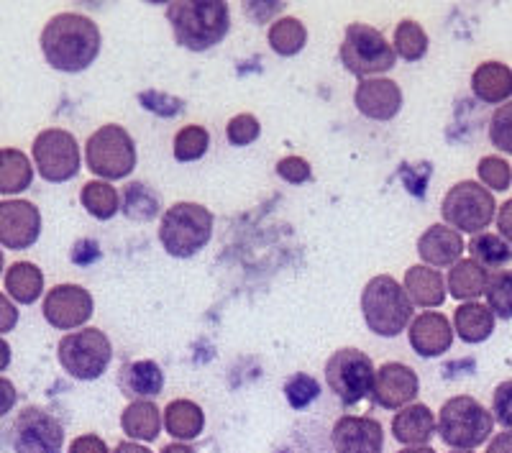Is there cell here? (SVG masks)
<instances>
[{"label": "cell", "instance_id": "obj_49", "mask_svg": "<svg viewBox=\"0 0 512 453\" xmlns=\"http://www.w3.org/2000/svg\"><path fill=\"white\" fill-rule=\"evenodd\" d=\"M8 366H11V346L3 336H0V372H6Z\"/></svg>", "mask_w": 512, "mask_h": 453}, {"label": "cell", "instance_id": "obj_5", "mask_svg": "<svg viewBox=\"0 0 512 453\" xmlns=\"http://www.w3.org/2000/svg\"><path fill=\"white\" fill-rule=\"evenodd\" d=\"M213 213L200 203H175L164 210L159 241L164 251L175 259H190L210 244Z\"/></svg>", "mask_w": 512, "mask_h": 453}, {"label": "cell", "instance_id": "obj_46", "mask_svg": "<svg viewBox=\"0 0 512 453\" xmlns=\"http://www.w3.org/2000/svg\"><path fill=\"white\" fill-rule=\"evenodd\" d=\"M497 231L512 246V200H505L502 208H497Z\"/></svg>", "mask_w": 512, "mask_h": 453}, {"label": "cell", "instance_id": "obj_25", "mask_svg": "<svg viewBox=\"0 0 512 453\" xmlns=\"http://www.w3.org/2000/svg\"><path fill=\"white\" fill-rule=\"evenodd\" d=\"M164 428L177 441H195L205 428L203 407L192 400H172L164 407Z\"/></svg>", "mask_w": 512, "mask_h": 453}, {"label": "cell", "instance_id": "obj_18", "mask_svg": "<svg viewBox=\"0 0 512 453\" xmlns=\"http://www.w3.org/2000/svg\"><path fill=\"white\" fill-rule=\"evenodd\" d=\"M408 338L415 354L423 356V359H436L451 349L454 328L443 313H420L410 323Z\"/></svg>", "mask_w": 512, "mask_h": 453}, {"label": "cell", "instance_id": "obj_34", "mask_svg": "<svg viewBox=\"0 0 512 453\" xmlns=\"http://www.w3.org/2000/svg\"><path fill=\"white\" fill-rule=\"evenodd\" d=\"M392 47H395L397 57H402L405 62H418L428 52V34H425V29L418 21L405 18L395 29V44Z\"/></svg>", "mask_w": 512, "mask_h": 453}, {"label": "cell", "instance_id": "obj_20", "mask_svg": "<svg viewBox=\"0 0 512 453\" xmlns=\"http://www.w3.org/2000/svg\"><path fill=\"white\" fill-rule=\"evenodd\" d=\"M118 387L131 400H154L164 390L162 366L152 359L128 361L118 372Z\"/></svg>", "mask_w": 512, "mask_h": 453}, {"label": "cell", "instance_id": "obj_52", "mask_svg": "<svg viewBox=\"0 0 512 453\" xmlns=\"http://www.w3.org/2000/svg\"><path fill=\"white\" fill-rule=\"evenodd\" d=\"M3 267H6V259H3V251H0V274H3Z\"/></svg>", "mask_w": 512, "mask_h": 453}, {"label": "cell", "instance_id": "obj_22", "mask_svg": "<svg viewBox=\"0 0 512 453\" xmlns=\"http://www.w3.org/2000/svg\"><path fill=\"white\" fill-rule=\"evenodd\" d=\"M405 292H408L410 302L420 305V308H441L446 302V279L441 272H436L433 267H410L405 272V282H402Z\"/></svg>", "mask_w": 512, "mask_h": 453}, {"label": "cell", "instance_id": "obj_37", "mask_svg": "<svg viewBox=\"0 0 512 453\" xmlns=\"http://www.w3.org/2000/svg\"><path fill=\"white\" fill-rule=\"evenodd\" d=\"M285 397L287 402H290V407H295V410H305V407L313 405V402L320 397L318 379L310 377V374L305 372L292 374V377L285 382Z\"/></svg>", "mask_w": 512, "mask_h": 453}, {"label": "cell", "instance_id": "obj_32", "mask_svg": "<svg viewBox=\"0 0 512 453\" xmlns=\"http://www.w3.org/2000/svg\"><path fill=\"white\" fill-rule=\"evenodd\" d=\"M469 254L484 269H500L512 262V246L497 233H477L469 241Z\"/></svg>", "mask_w": 512, "mask_h": 453}, {"label": "cell", "instance_id": "obj_28", "mask_svg": "<svg viewBox=\"0 0 512 453\" xmlns=\"http://www.w3.org/2000/svg\"><path fill=\"white\" fill-rule=\"evenodd\" d=\"M6 292L21 305H34L44 292V274L31 262L11 264L6 269Z\"/></svg>", "mask_w": 512, "mask_h": 453}, {"label": "cell", "instance_id": "obj_47", "mask_svg": "<svg viewBox=\"0 0 512 453\" xmlns=\"http://www.w3.org/2000/svg\"><path fill=\"white\" fill-rule=\"evenodd\" d=\"M487 453H512V430H502L500 436L492 438Z\"/></svg>", "mask_w": 512, "mask_h": 453}, {"label": "cell", "instance_id": "obj_48", "mask_svg": "<svg viewBox=\"0 0 512 453\" xmlns=\"http://www.w3.org/2000/svg\"><path fill=\"white\" fill-rule=\"evenodd\" d=\"M113 453H152L146 446H141V443H134V441H121L116 448H113Z\"/></svg>", "mask_w": 512, "mask_h": 453}, {"label": "cell", "instance_id": "obj_9", "mask_svg": "<svg viewBox=\"0 0 512 453\" xmlns=\"http://www.w3.org/2000/svg\"><path fill=\"white\" fill-rule=\"evenodd\" d=\"M495 213V195L474 180L456 182L441 203V215L446 226L459 233H474V236L487 231L489 223L495 221Z\"/></svg>", "mask_w": 512, "mask_h": 453}, {"label": "cell", "instance_id": "obj_26", "mask_svg": "<svg viewBox=\"0 0 512 453\" xmlns=\"http://www.w3.org/2000/svg\"><path fill=\"white\" fill-rule=\"evenodd\" d=\"M454 331L464 343H482L495 331V313L482 302H464L454 313Z\"/></svg>", "mask_w": 512, "mask_h": 453}, {"label": "cell", "instance_id": "obj_23", "mask_svg": "<svg viewBox=\"0 0 512 453\" xmlns=\"http://www.w3.org/2000/svg\"><path fill=\"white\" fill-rule=\"evenodd\" d=\"M472 93L487 105H505L512 95V70L502 62H482L472 75Z\"/></svg>", "mask_w": 512, "mask_h": 453}, {"label": "cell", "instance_id": "obj_43", "mask_svg": "<svg viewBox=\"0 0 512 453\" xmlns=\"http://www.w3.org/2000/svg\"><path fill=\"white\" fill-rule=\"evenodd\" d=\"M67 453H108V443L100 436L88 433V436H77L67 448Z\"/></svg>", "mask_w": 512, "mask_h": 453}, {"label": "cell", "instance_id": "obj_31", "mask_svg": "<svg viewBox=\"0 0 512 453\" xmlns=\"http://www.w3.org/2000/svg\"><path fill=\"white\" fill-rule=\"evenodd\" d=\"M267 39L272 52H277L280 57H295L308 44V29H305L300 18L285 16L269 26Z\"/></svg>", "mask_w": 512, "mask_h": 453}, {"label": "cell", "instance_id": "obj_40", "mask_svg": "<svg viewBox=\"0 0 512 453\" xmlns=\"http://www.w3.org/2000/svg\"><path fill=\"white\" fill-rule=\"evenodd\" d=\"M479 180L489 187V192H505L512 182V167L502 157H484L477 167Z\"/></svg>", "mask_w": 512, "mask_h": 453}, {"label": "cell", "instance_id": "obj_38", "mask_svg": "<svg viewBox=\"0 0 512 453\" xmlns=\"http://www.w3.org/2000/svg\"><path fill=\"white\" fill-rule=\"evenodd\" d=\"M489 141L505 154H512V100L500 105L489 118Z\"/></svg>", "mask_w": 512, "mask_h": 453}, {"label": "cell", "instance_id": "obj_35", "mask_svg": "<svg viewBox=\"0 0 512 453\" xmlns=\"http://www.w3.org/2000/svg\"><path fill=\"white\" fill-rule=\"evenodd\" d=\"M210 149V134L203 126H185L177 131L175 136V159L177 162H198L205 157V151Z\"/></svg>", "mask_w": 512, "mask_h": 453}, {"label": "cell", "instance_id": "obj_42", "mask_svg": "<svg viewBox=\"0 0 512 453\" xmlns=\"http://www.w3.org/2000/svg\"><path fill=\"white\" fill-rule=\"evenodd\" d=\"M277 175L282 177L290 185H303L313 177V169H310L308 159L303 157H285L277 162Z\"/></svg>", "mask_w": 512, "mask_h": 453}, {"label": "cell", "instance_id": "obj_45", "mask_svg": "<svg viewBox=\"0 0 512 453\" xmlns=\"http://www.w3.org/2000/svg\"><path fill=\"white\" fill-rule=\"evenodd\" d=\"M16 402H18L16 384H13L11 379L0 377V418L11 413L13 407H16Z\"/></svg>", "mask_w": 512, "mask_h": 453}, {"label": "cell", "instance_id": "obj_14", "mask_svg": "<svg viewBox=\"0 0 512 453\" xmlns=\"http://www.w3.org/2000/svg\"><path fill=\"white\" fill-rule=\"evenodd\" d=\"M41 236V213L29 200H3L0 203V246L24 251Z\"/></svg>", "mask_w": 512, "mask_h": 453}, {"label": "cell", "instance_id": "obj_29", "mask_svg": "<svg viewBox=\"0 0 512 453\" xmlns=\"http://www.w3.org/2000/svg\"><path fill=\"white\" fill-rule=\"evenodd\" d=\"M34 182V167L24 151L0 149V195H18Z\"/></svg>", "mask_w": 512, "mask_h": 453}, {"label": "cell", "instance_id": "obj_15", "mask_svg": "<svg viewBox=\"0 0 512 453\" xmlns=\"http://www.w3.org/2000/svg\"><path fill=\"white\" fill-rule=\"evenodd\" d=\"M420 390L418 374L408 364L400 361H387L377 369V382H374L372 400L384 410H402L415 400Z\"/></svg>", "mask_w": 512, "mask_h": 453}, {"label": "cell", "instance_id": "obj_44", "mask_svg": "<svg viewBox=\"0 0 512 453\" xmlns=\"http://www.w3.org/2000/svg\"><path fill=\"white\" fill-rule=\"evenodd\" d=\"M18 326V308L11 297L0 292V333H11Z\"/></svg>", "mask_w": 512, "mask_h": 453}, {"label": "cell", "instance_id": "obj_2", "mask_svg": "<svg viewBox=\"0 0 512 453\" xmlns=\"http://www.w3.org/2000/svg\"><path fill=\"white\" fill-rule=\"evenodd\" d=\"M167 18L177 44L190 52H208L218 47L231 31V11L223 0L169 3Z\"/></svg>", "mask_w": 512, "mask_h": 453}, {"label": "cell", "instance_id": "obj_7", "mask_svg": "<svg viewBox=\"0 0 512 453\" xmlns=\"http://www.w3.org/2000/svg\"><path fill=\"white\" fill-rule=\"evenodd\" d=\"M57 359L72 379L95 382L111 364L113 346L100 328H80L59 341Z\"/></svg>", "mask_w": 512, "mask_h": 453}, {"label": "cell", "instance_id": "obj_3", "mask_svg": "<svg viewBox=\"0 0 512 453\" xmlns=\"http://www.w3.org/2000/svg\"><path fill=\"white\" fill-rule=\"evenodd\" d=\"M361 313L369 331L382 338H395L410 326L413 302L395 277L377 274L361 292Z\"/></svg>", "mask_w": 512, "mask_h": 453}, {"label": "cell", "instance_id": "obj_41", "mask_svg": "<svg viewBox=\"0 0 512 453\" xmlns=\"http://www.w3.org/2000/svg\"><path fill=\"white\" fill-rule=\"evenodd\" d=\"M492 415L502 428L512 430V379L497 384L495 395H492Z\"/></svg>", "mask_w": 512, "mask_h": 453}, {"label": "cell", "instance_id": "obj_36", "mask_svg": "<svg viewBox=\"0 0 512 453\" xmlns=\"http://www.w3.org/2000/svg\"><path fill=\"white\" fill-rule=\"evenodd\" d=\"M484 297H487V308L495 313V318L512 320V272L489 274Z\"/></svg>", "mask_w": 512, "mask_h": 453}, {"label": "cell", "instance_id": "obj_24", "mask_svg": "<svg viewBox=\"0 0 512 453\" xmlns=\"http://www.w3.org/2000/svg\"><path fill=\"white\" fill-rule=\"evenodd\" d=\"M162 423L164 418L154 400H134L121 415V428L131 441H157Z\"/></svg>", "mask_w": 512, "mask_h": 453}, {"label": "cell", "instance_id": "obj_30", "mask_svg": "<svg viewBox=\"0 0 512 453\" xmlns=\"http://www.w3.org/2000/svg\"><path fill=\"white\" fill-rule=\"evenodd\" d=\"M80 203L98 221H111L113 215L121 210V195H118V190L111 182L93 180L82 185Z\"/></svg>", "mask_w": 512, "mask_h": 453}, {"label": "cell", "instance_id": "obj_50", "mask_svg": "<svg viewBox=\"0 0 512 453\" xmlns=\"http://www.w3.org/2000/svg\"><path fill=\"white\" fill-rule=\"evenodd\" d=\"M162 453H198V451L187 446V443H169V446L162 448Z\"/></svg>", "mask_w": 512, "mask_h": 453}, {"label": "cell", "instance_id": "obj_16", "mask_svg": "<svg viewBox=\"0 0 512 453\" xmlns=\"http://www.w3.org/2000/svg\"><path fill=\"white\" fill-rule=\"evenodd\" d=\"M331 443L336 453H382V423L374 418H361V415H344L333 425Z\"/></svg>", "mask_w": 512, "mask_h": 453}, {"label": "cell", "instance_id": "obj_21", "mask_svg": "<svg viewBox=\"0 0 512 453\" xmlns=\"http://www.w3.org/2000/svg\"><path fill=\"white\" fill-rule=\"evenodd\" d=\"M433 433H436V415L423 402L402 407L400 413L392 418V436L402 446H428Z\"/></svg>", "mask_w": 512, "mask_h": 453}, {"label": "cell", "instance_id": "obj_27", "mask_svg": "<svg viewBox=\"0 0 512 453\" xmlns=\"http://www.w3.org/2000/svg\"><path fill=\"white\" fill-rule=\"evenodd\" d=\"M487 282H489V272L477 264L474 259H461L451 267L448 272V282L446 290L448 295L456 297V300L464 302H474L477 297H482L487 292Z\"/></svg>", "mask_w": 512, "mask_h": 453}, {"label": "cell", "instance_id": "obj_4", "mask_svg": "<svg viewBox=\"0 0 512 453\" xmlns=\"http://www.w3.org/2000/svg\"><path fill=\"white\" fill-rule=\"evenodd\" d=\"M495 430V415L474 397H451L438 413V436L454 451H474L489 441Z\"/></svg>", "mask_w": 512, "mask_h": 453}, {"label": "cell", "instance_id": "obj_39", "mask_svg": "<svg viewBox=\"0 0 512 453\" xmlns=\"http://www.w3.org/2000/svg\"><path fill=\"white\" fill-rule=\"evenodd\" d=\"M262 134V123L259 118L251 116V113H239L233 116L226 126V139L231 146H249L254 144Z\"/></svg>", "mask_w": 512, "mask_h": 453}, {"label": "cell", "instance_id": "obj_8", "mask_svg": "<svg viewBox=\"0 0 512 453\" xmlns=\"http://www.w3.org/2000/svg\"><path fill=\"white\" fill-rule=\"evenodd\" d=\"M341 62L351 75L369 80L374 75L390 72L397 62V54L382 31L367 24H351L346 26L344 44H341Z\"/></svg>", "mask_w": 512, "mask_h": 453}, {"label": "cell", "instance_id": "obj_12", "mask_svg": "<svg viewBox=\"0 0 512 453\" xmlns=\"http://www.w3.org/2000/svg\"><path fill=\"white\" fill-rule=\"evenodd\" d=\"M64 428L44 407L29 405L21 410L13 425V451L16 453H62Z\"/></svg>", "mask_w": 512, "mask_h": 453}, {"label": "cell", "instance_id": "obj_53", "mask_svg": "<svg viewBox=\"0 0 512 453\" xmlns=\"http://www.w3.org/2000/svg\"><path fill=\"white\" fill-rule=\"evenodd\" d=\"M451 453H474V451H451Z\"/></svg>", "mask_w": 512, "mask_h": 453}, {"label": "cell", "instance_id": "obj_10", "mask_svg": "<svg viewBox=\"0 0 512 453\" xmlns=\"http://www.w3.org/2000/svg\"><path fill=\"white\" fill-rule=\"evenodd\" d=\"M326 382L344 405H359L374 392L377 382L374 361L359 349H338L326 361Z\"/></svg>", "mask_w": 512, "mask_h": 453}, {"label": "cell", "instance_id": "obj_17", "mask_svg": "<svg viewBox=\"0 0 512 453\" xmlns=\"http://www.w3.org/2000/svg\"><path fill=\"white\" fill-rule=\"evenodd\" d=\"M354 103L361 116L372 118V121H392L402 111V90L395 80L369 77V80L359 82Z\"/></svg>", "mask_w": 512, "mask_h": 453}, {"label": "cell", "instance_id": "obj_13", "mask_svg": "<svg viewBox=\"0 0 512 453\" xmlns=\"http://www.w3.org/2000/svg\"><path fill=\"white\" fill-rule=\"evenodd\" d=\"M95 302L85 287L80 285H57L47 292L41 313L49 326L57 331H75L93 318Z\"/></svg>", "mask_w": 512, "mask_h": 453}, {"label": "cell", "instance_id": "obj_1", "mask_svg": "<svg viewBox=\"0 0 512 453\" xmlns=\"http://www.w3.org/2000/svg\"><path fill=\"white\" fill-rule=\"evenodd\" d=\"M39 44L49 67L75 75L98 59L103 36L93 18L82 13H57L41 31Z\"/></svg>", "mask_w": 512, "mask_h": 453}, {"label": "cell", "instance_id": "obj_19", "mask_svg": "<svg viewBox=\"0 0 512 453\" xmlns=\"http://www.w3.org/2000/svg\"><path fill=\"white\" fill-rule=\"evenodd\" d=\"M418 254L425 267H454L456 262H461V254H464V239L451 226L436 223L418 239Z\"/></svg>", "mask_w": 512, "mask_h": 453}, {"label": "cell", "instance_id": "obj_6", "mask_svg": "<svg viewBox=\"0 0 512 453\" xmlns=\"http://www.w3.org/2000/svg\"><path fill=\"white\" fill-rule=\"evenodd\" d=\"M85 162L90 172L103 182L123 180L136 167L134 139L118 123H105L85 144Z\"/></svg>", "mask_w": 512, "mask_h": 453}, {"label": "cell", "instance_id": "obj_11", "mask_svg": "<svg viewBox=\"0 0 512 453\" xmlns=\"http://www.w3.org/2000/svg\"><path fill=\"white\" fill-rule=\"evenodd\" d=\"M31 151H34V164L39 169V175L47 182H54V185L70 182L80 172V144L64 128H47V131H41L34 139Z\"/></svg>", "mask_w": 512, "mask_h": 453}, {"label": "cell", "instance_id": "obj_51", "mask_svg": "<svg viewBox=\"0 0 512 453\" xmlns=\"http://www.w3.org/2000/svg\"><path fill=\"white\" fill-rule=\"evenodd\" d=\"M397 453H436V451L428 446H410V448H402V451H397Z\"/></svg>", "mask_w": 512, "mask_h": 453}, {"label": "cell", "instance_id": "obj_33", "mask_svg": "<svg viewBox=\"0 0 512 453\" xmlns=\"http://www.w3.org/2000/svg\"><path fill=\"white\" fill-rule=\"evenodd\" d=\"M162 210V200L152 187L141 185V182H131L123 190V213L131 221H152Z\"/></svg>", "mask_w": 512, "mask_h": 453}]
</instances>
